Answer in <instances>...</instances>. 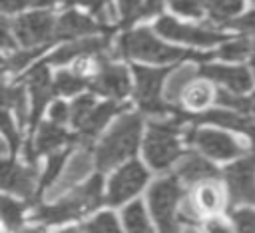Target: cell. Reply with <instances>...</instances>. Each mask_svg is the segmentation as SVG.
Segmentation results:
<instances>
[{"label":"cell","mask_w":255,"mask_h":233,"mask_svg":"<svg viewBox=\"0 0 255 233\" xmlns=\"http://www.w3.org/2000/svg\"><path fill=\"white\" fill-rule=\"evenodd\" d=\"M141 133V119L135 114L122 116L96 147V165L106 171L135 153Z\"/></svg>","instance_id":"1"},{"label":"cell","mask_w":255,"mask_h":233,"mask_svg":"<svg viewBox=\"0 0 255 233\" xmlns=\"http://www.w3.org/2000/svg\"><path fill=\"white\" fill-rule=\"evenodd\" d=\"M102 203V177H92L86 185L74 189L70 195L62 197L52 205H42L36 209L34 219L46 225H56L74 217H82L94 211Z\"/></svg>","instance_id":"2"},{"label":"cell","mask_w":255,"mask_h":233,"mask_svg":"<svg viewBox=\"0 0 255 233\" xmlns=\"http://www.w3.org/2000/svg\"><path fill=\"white\" fill-rule=\"evenodd\" d=\"M175 116L165 121H153L149 123V129L145 133L143 141V153L147 163L153 169H167L179 155V141H177V129L181 121H185V116L181 110L173 112Z\"/></svg>","instance_id":"3"},{"label":"cell","mask_w":255,"mask_h":233,"mask_svg":"<svg viewBox=\"0 0 255 233\" xmlns=\"http://www.w3.org/2000/svg\"><path fill=\"white\" fill-rule=\"evenodd\" d=\"M147 201L153 213V219L159 227V233H181V185L177 177L157 179L147 193Z\"/></svg>","instance_id":"4"},{"label":"cell","mask_w":255,"mask_h":233,"mask_svg":"<svg viewBox=\"0 0 255 233\" xmlns=\"http://www.w3.org/2000/svg\"><path fill=\"white\" fill-rule=\"evenodd\" d=\"M118 54L145 62H171L185 56V52H181L179 48L161 44L147 28L126 32L118 42Z\"/></svg>","instance_id":"5"},{"label":"cell","mask_w":255,"mask_h":233,"mask_svg":"<svg viewBox=\"0 0 255 233\" xmlns=\"http://www.w3.org/2000/svg\"><path fill=\"white\" fill-rule=\"evenodd\" d=\"M133 72H135V98L139 102V108L145 114H153V116H163L167 112H173L159 98V88L167 70L135 66Z\"/></svg>","instance_id":"6"},{"label":"cell","mask_w":255,"mask_h":233,"mask_svg":"<svg viewBox=\"0 0 255 233\" xmlns=\"http://www.w3.org/2000/svg\"><path fill=\"white\" fill-rule=\"evenodd\" d=\"M231 203H255V155L243 157L225 169Z\"/></svg>","instance_id":"7"},{"label":"cell","mask_w":255,"mask_h":233,"mask_svg":"<svg viewBox=\"0 0 255 233\" xmlns=\"http://www.w3.org/2000/svg\"><path fill=\"white\" fill-rule=\"evenodd\" d=\"M54 16L50 12H32L26 16H20L12 30L16 40L26 48H36L52 40L54 34Z\"/></svg>","instance_id":"8"},{"label":"cell","mask_w":255,"mask_h":233,"mask_svg":"<svg viewBox=\"0 0 255 233\" xmlns=\"http://www.w3.org/2000/svg\"><path fill=\"white\" fill-rule=\"evenodd\" d=\"M38 187V171L32 165H20L14 159H0V189L18 197H32Z\"/></svg>","instance_id":"9"},{"label":"cell","mask_w":255,"mask_h":233,"mask_svg":"<svg viewBox=\"0 0 255 233\" xmlns=\"http://www.w3.org/2000/svg\"><path fill=\"white\" fill-rule=\"evenodd\" d=\"M147 181V171L143 169L141 163L131 161L124 167H120L108 185V201L112 205H120L124 201H128L129 197H133Z\"/></svg>","instance_id":"10"},{"label":"cell","mask_w":255,"mask_h":233,"mask_svg":"<svg viewBox=\"0 0 255 233\" xmlns=\"http://www.w3.org/2000/svg\"><path fill=\"white\" fill-rule=\"evenodd\" d=\"M189 141H193L205 155L213 159H231L243 153L241 143L217 129H193L189 131Z\"/></svg>","instance_id":"11"},{"label":"cell","mask_w":255,"mask_h":233,"mask_svg":"<svg viewBox=\"0 0 255 233\" xmlns=\"http://www.w3.org/2000/svg\"><path fill=\"white\" fill-rule=\"evenodd\" d=\"M26 86L30 90V100H32V106H30V127L34 129L38 125V119H40L46 104L54 96V86H52V80H50V72H48V66L44 62L36 64L26 74Z\"/></svg>","instance_id":"12"},{"label":"cell","mask_w":255,"mask_h":233,"mask_svg":"<svg viewBox=\"0 0 255 233\" xmlns=\"http://www.w3.org/2000/svg\"><path fill=\"white\" fill-rule=\"evenodd\" d=\"M155 30L171 40L177 42H187V44H197V46H211L221 40V34L207 30V28H197V26H185L169 16H161L155 24Z\"/></svg>","instance_id":"13"},{"label":"cell","mask_w":255,"mask_h":233,"mask_svg":"<svg viewBox=\"0 0 255 233\" xmlns=\"http://www.w3.org/2000/svg\"><path fill=\"white\" fill-rule=\"evenodd\" d=\"M90 86L104 96H112V98H124L129 92V82H128V72L122 66L116 64H108L102 62L98 74L94 76V80L90 82Z\"/></svg>","instance_id":"14"},{"label":"cell","mask_w":255,"mask_h":233,"mask_svg":"<svg viewBox=\"0 0 255 233\" xmlns=\"http://www.w3.org/2000/svg\"><path fill=\"white\" fill-rule=\"evenodd\" d=\"M62 169L64 171H60L62 175H58V183L54 185L50 195H58V193L70 189L72 185H76L80 179H84L90 173V169H92V153H90V149L88 147L78 149L72 155V159L68 161V165L62 167Z\"/></svg>","instance_id":"15"},{"label":"cell","mask_w":255,"mask_h":233,"mask_svg":"<svg viewBox=\"0 0 255 233\" xmlns=\"http://www.w3.org/2000/svg\"><path fill=\"white\" fill-rule=\"evenodd\" d=\"M98 30V24L90 18L84 16L76 10H70L66 14H62L56 22H54V34L52 40H70V38H80L86 34H92Z\"/></svg>","instance_id":"16"},{"label":"cell","mask_w":255,"mask_h":233,"mask_svg":"<svg viewBox=\"0 0 255 233\" xmlns=\"http://www.w3.org/2000/svg\"><path fill=\"white\" fill-rule=\"evenodd\" d=\"M106 48H108V38H82V40H76L72 44L58 48L44 64H66L74 58L102 54V52H106Z\"/></svg>","instance_id":"17"},{"label":"cell","mask_w":255,"mask_h":233,"mask_svg":"<svg viewBox=\"0 0 255 233\" xmlns=\"http://www.w3.org/2000/svg\"><path fill=\"white\" fill-rule=\"evenodd\" d=\"M201 72L207 78L229 88L233 94H243V92L251 90V86H253L249 72L239 66H203Z\"/></svg>","instance_id":"18"},{"label":"cell","mask_w":255,"mask_h":233,"mask_svg":"<svg viewBox=\"0 0 255 233\" xmlns=\"http://www.w3.org/2000/svg\"><path fill=\"white\" fill-rule=\"evenodd\" d=\"M215 177H217V169L197 153H187L177 165V179L191 185L207 179H215Z\"/></svg>","instance_id":"19"},{"label":"cell","mask_w":255,"mask_h":233,"mask_svg":"<svg viewBox=\"0 0 255 233\" xmlns=\"http://www.w3.org/2000/svg\"><path fill=\"white\" fill-rule=\"evenodd\" d=\"M120 110V106L116 102H106V104H100V106H94L92 112L86 116V119L78 125L80 129V137L84 143H88L92 137H96L100 133V129L108 123V119Z\"/></svg>","instance_id":"20"},{"label":"cell","mask_w":255,"mask_h":233,"mask_svg":"<svg viewBox=\"0 0 255 233\" xmlns=\"http://www.w3.org/2000/svg\"><path fill=\"white\" fill-rule=\"evenodd\" d=\"M223 207V189L213 181H201L193 193V209L199 213H217Z\"/></svg>","instance_id":"21"},{"label":"cell","mask_w":255,"mask_h":233,"mask_svg":"<svg viewBox=\"0 0 255 233\" xmlns=\"http://www.w3.org/2000/svg\"><path fill=\"white\" fill-rule=\"evenodd\" d=\"M161 4H163V0H118L120 16L126 26L133 24L139 18L157 14L161 10Z\"/></svg>","instance_id":"22"},{"label":"cell","mask_w":255,"mask_h":233,"mask_svg":"<svg viewBox=\"0 0 255 233\" xmlns=\"http://www.w3.org/2000/svg\"><path fill=\"white\" fill-rule=\"evenodd\" d=\"M68 141H70V135L66 133L64 127H60L54 121L42 123L36 135V153H54Z\"/></svg>","instance_id":"23"},{"label":"cell","mask_w":255,"mask_h":233,"mask_svg":"<svg viewBox=\"0 0 255 233\" xmlns=\"http://www.w3.org/2000/svg\"><path fill=\"white\" fill-rule=\"evenodd\" d=\"M199 121H211V123H217V125H223V127H231V129H237V131H245L251 127V121L239 114V112H233V110H211L207 114H203L199 117Z\"/></svg>","instance_id":"24"},{"label":"cell","mask_w":255,"mask_h":233,"mask_svg":"<svg viewBox=\"0 0 255 233\" xmlns=\"http://www.w3.org/2000/svg\"><path fill=\"white\" fill-rule=\"evenodd\" d=\"M24 209H26V203L14 201L8 195H0V219L8 231H18L22 227Z\"/></svg>","instance_id":"25"},{"label":"cell","mask_w":255,"mask_h":233,"mask_svg":"<svg viewBox=\"0 0 255 233\" xmlns=\"http://www.w3.org/2000/svg\"><path fill=\"white\" fill-rule=\"evenodd\" d=\"M195 78V70L191 66H181L177 68L171 78L167 80V86H165V98L169 102H177L183 94V90L187 88V84H191Z\"/></svg>","instance_id":"26"},{"label":"cell","mask_w":255,"mask_h":233,"mask_svg":"<svg viewBox=\"0 0 255 233\" xmlns=\"http://www.w3.org/2000/svg\"><path fill=\"white\" fill-rule=\"evenodd\" d=\"M0 108L8 110H16V116L20 119V123H24L26 119V96H24V88H8L0 84Z\"/></svg>","instance_id":"27"},{"label":"cell","mask_w":255,"mask_h":233,"mask_svg":"<svg viewBox=\"0 0 255 233\" xmlns=\"http://www.w3.org/2000/svg\"><path fill=\"white\" fill-rule=\"evenodd\" d=\"M124 223H126L128 233H153L151 225H149V221L145 217L143 205L137 203V201L124 209Z\"/></svg>","instance_id":"28"},{"label":"cell","mask_w":255,"mask_h":233,"mask_svg":"<svg viewBox=\"0 0 255 233\" xmlns=\"http://www.w3.org/2000/svg\"><path fill=\"white\" fill-rule=\"evenodd\" d=\"M205 8L209 10L211 20L227 22L229 18L239 14V10L243 8V2L241 0H205Z\"/></svg>","instance_id":"29"},{"label":"cell","mask_w":255,"mask_h":233,"mask_svg":"<svg viewBox=\"0 0 255 233\" xmlns=\"http://www.w3.org/2000/svg\"><path fill=\"white\" fill-rule=\"evenodd\" d=\"M181 96L189 108L201 110L211 102V88L205 82H191V84H187V88L183 90Z\"/></svg>","instance_id":"30"},{"label":"cell","mask_w":255,"mask_h":233,"mask_svg":"<svg viewBox=\"0 0 255 233\" xmlns=\"http://www.w3.org/2000/svg\"><path fill=\"white\" fill-rule=\"evenodd\" d=\"M52 86H54V92L70 96V94H76L82 88H86L88 80L84 76H80V74H74V72H58V76L52 82Z\"/></svg>","instance_id":"31"},{"label":"cell","mask_w":255,"mask_h":233,"mask_svg":"<svg viewBox=\"0 0 255 233\" xmlns=\"http://www.w3.org/2000/svg\"><path fill=\"white\" fill-rule=\"evenodd\" d=\"M66 155H68L66 151H54V153H50L48 163H46V169H44V173H42V177L38 181L40 191L46 189V187H50L52 183H56V179H58V175H60V171L64 167Z\"/></svg>","instance_id":"32"},{"label":"cell","mask_w":255,"mask_h":233,"mask_svg":"<svg viewBox=\"0 0 255 233\" xmlns=\"http://www.w3.org/2000/svg\"><path fill=\"white\" fill-rule=\"evenodd\" d=\"M42 50L44 48H24V50H18V52H14L10 58H6V60H2L4 64H6V70H10V72H18V70H22L24 66H28L38 54H42Z\"/></svg>","instance_id":"33"},{"label":"cell","mask_w":255,"mask_h":233,"mask_svg":"<svg viewBox=\"0 0 255 233\" xmlns=\"http://www.w3.org/2000/svg\"><path fill=\"white\" fill-rule=\"evenodd\" d=\"M86 233H122V231H120V225L114 215L102 213L96 219H92L90 223H86Z\"/></svg>","instance_id":"34"},{"label":"cell","mask_w":255,"mask_h":233,"mask_svg":"<svg viewBox=\"0 0 255 233\" xmlns=\"http://www.w3.org/2000/svg\"><path fill=\"white\" fill-rule=\"evenodd\" d=\"M94 106H96V104H94V98H92V96H80V98L70 106V117H68V119H72V123L78 127V125L86 119V116L92 112Z\"/></svg>","instance_id":"35"},{"label":"cell","mask_w":255,"mask_h":233,"mask_svg":"<svg viewBox=\"0 0 255 233\" xmlns=\"http://www.w3.org/2000/svg\"><path fill=\"white\" fill-rule=\"evenodd\" d=\"M0 131L8 139L10 149L16 151L18 149V143H20V137H18V131L14 127V121H12L10 114H8V110H4V108H0Z\"/></svg>","instance_id":"36"},{"label":"cell","mask_w":255,"mask_h":233,"mask_svg":"<svg viewBox=\"0 0 255 233\" xmlns=\"http://www.w3.org/2000/svg\"><path fill=\"white\" fill-rule=\"evenodd\" d=\"M233 223H235V233H255V211L251 209L233 211Z\"/></svg>","instance_id":"37"},{"label":"cell","mask_w":255,"mask_h":233,"mask_svg":"<svg viewBox=\"0 0 255 233\" xmlns=\"http://www.w3.org/2000/svg\"><path fill=\"white\" fill-rule=\"evenodd\" d=\"M249 52V42L247 40H233V42H227L221 50H219V56L223 60H241L245 58Z\"/></svg>","instance_id":"38"},{"label":"cell","mask_w":255,"mask_h":233,"mask_svg":"<svg viewBox=\"0 0 255 233\" xmlns=\"http://www.w3.org/2000/svg\"><path fill=\"white\" fill-rule=\"evenodd\" d=\"M171 8L181 14L199 16L205 8V0H171Z\"/></svg>","instance_id":"39"},{"label":"cell","mask_w":255,"mask_h":233,"mask_svg":"<svg viewBox=\"0 0 255 233\" xmlns=\"http://www.w3.org/2000/svg\"><path fill=\"white\" fill-rule=\"evenodd\" d=\"M231 26L237 28V30H241V32L255 34V10L249 12V14H245V16H241V18H237V20H233Z\"/></svg>","instance_id":"40"},{"label":"cell","mask_w":255,"mask_h":233,"mask_svg":"<svg viewBox=\"0 0 255 233\" xmlns=\"http://www.w3.org/2000/svg\"><path fill=\"white\" fill-rule=\"evenodd\" d=\"M50 117H52V121L54 123H64L68 117H70V108L64 104V102H56L54 106H52V110H50Z\"/></svg>","instance_id":"41"},{"label":"cell","mask_w":255,"mask_h":233,"mask_svg":"<svg viewBox=\"0 0 255 233\" xmlns=\"http://www.w3.org/2000/svg\"><path fill=\"white\" fill-rule=\"evenodd\" d=\"M12 48H14V36L6 20L0 16V50H12Z\"/></svg>","instance_id":"42"},{"label":"cell","mask_w":255,"mask_h":233,"mask_svg":"<svg viewBox=\"0 0 255 233\" xmlns=\"http://www.w3.org/2000/svg\"><path fill=\"white\" fill-rule=\"evenodd\" d=\"M205 233H235L223 219H217V217H211L207 223H205Z\"/></svg>","instance_id":"43"},{"label":"cell","mask_w":255,"mask_h":233,"mask_svg":"<svg viewBox=\"0 0 255 233\" xmlns=\"http://www.w3.org/2000/svg\"><path fill=\"white\" fill-rule=\"evenodd\" d=\"M26 4H28L26 0H0V12H6V14L18 12V10H22Z\"/></svg>","instance_id":"44"},{"label":"cell","mask_w":255,"mask_h":233,"mask_svg":"<svg viewBox=\"0 0 255 233\" xmlns=\"http://www.w3.org/2000/svg\"><path fill=\"white\" fill-rule=\"evenodd\" d=\"M66 2L68 4H84V6H90L92 10H98L104 0H66Z\"/></svg>","instance_id":"45"},{"label":"cell","mask_w":255,"mask_h":233,"mask_svg":"<svg viewBox=\"0 0 255 233\" xmlns=\"http://www.w3.org/2000/svg\"><path fill=\"white\" fill-rule=\"evenodd\" d=\"M28 4H32V6H48V4H52L54 0H26Z\"/></svg>","instance_id":"46"},{"label":"cell","mask_w":255,"mask_h":233,"mask_svg":"<svg viewBox=\"0 0 255 233\" xmlns=\"http://www.w3.org/2000/svg\"><path fill=\"white\" fill-rule=\"evenodd\" d=\"M247 133L251 135V141H253V151H255V125H251L249 129H247ZM255 155V153H253Z\"/></svg>","instance_id":"47"},{"label":"cell","mask_w":255,"mask_h":233,"mask_svg":"<svg viewBox=\"0 0 255 233\" xmlns=\"http://www.w3.org/2000/svg\"><path fill=\"white\" fill-rule=\"evenodd\" d=\"M249 112H253V116H255V96L249 100Z\"/></svg>","instance_id":"48"},{"label":"cell","mask_w":255,"mask_h":233,"mask_svg":"<svg viewBox=\"0 0 255 233\" xmlns=\"http://www.w3.org/2000/svg\"><path fill=\"white\" fill-rule=\"evenodd\" d=\"M181 233H199L195 227H185V229H181Z\"/></svg>","instance_id":"49"},{"label":"cell","mask_w":255,"mask_h":233,"mask_svg":"<svg viewBox=\"0 0 255 233\" xmlns=\"http://www.w3.org/2000/svg\"><path fill=\"white\" fill-rule=\"evenodd\" d=\"M251 66H253V72H255V44H253V48H251Z\"/></svg>","instance_id":"50"},{"label":"cell","mask_w":255,"mask_h":233,"mask_svg":"<svg viewBox=\"0 0 255 233\" xmlns=\"http://www.w3.org/2000/svg\"><path fill=\"white\" fill-rule=\"evenodd\" d=\"M24 233H42V229H38V227H32V229H26Z\"/></svg>","instance_id":"51"},{"label":"cell","mask_w":255,"mask_h":233,"mask_svg":"<svg viewBox=\"0 0 255 233\" xmlns=\"http://www.w3.org/2000/svg\"><path fill=\"white\" fill-rule=\"evenodd\" d=\"M6 149H8V145H6V143H4V141H2V139H0V153H4V151H6Z\"/></svg>","instance_id":"52"},{"label":"cell","mask_w":255,"mask_h":233,"mask_svg":"<svg viewBox=\"0 0 255 233\" xmlns=\"http://www.w3.org/2000/svg\"><path fill=\"white\" fill-rule=\"evenodd\" d=\"M60 233H80L78 229H64V231H60Z\"/></svg>","instance_id":"53"},{"label":"cell","mask_w":255,"mask_h":233,"mask_svg":"<svg viewBox=\"0 0 255 233\" xmlns=\"http://www.w3.org/2000/svg\"><path fill=\"white\" fill-rule=\"evenodd\" d=\"M2 74H4V70H2V68H0V78H2Z\"/></svg>","instance_id":"54"},{"label":"cell","mask_w":255,"mask_h":233,"mask_svg":"<svg viewBox=\"0 0 255 233\" xmlns=\"http://www.w3.org/2000/svg\"><path fill=\"white\" fill-rule=\"evenodd\" d=\"M253 2H255V0H253Z\"/></svg>","instance_id":"55"}]
</instances>
